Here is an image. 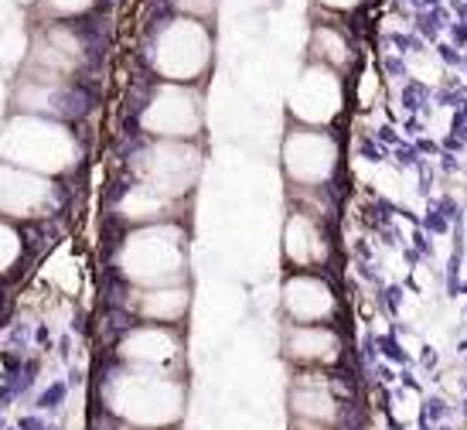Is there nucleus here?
I'll return each mask as SVG.
<instances>
[{"label": "nucleus", "mask_w": 467, "mask_h": 430, "mask_svg": "<svg viewBox=\"0 0 467 430\" xmlns=\"http://www.w3.org/2000/svg\"><path fill=\"white\" fill-rule=\"evenodd\" d=\"M117 267L134 287H181L188 280V236L175 222L136 226L119 243Z\"/></svg>", "instance_id": "nucleus-1"}, {"label": "nucleus", "mask_w": 467, "mask_h": 430, "mask_svg": "<svg viewBox=\"0 0 467 430\" xmlns=\"http://www.w3.org/2000/svg\"><path fill=\"white\" fill-rule=\"evenodd\" d=\"M0 161L52 178L78 161V140L61 120L20 113L0 134Z\"/></svg>", "instance_id": "nucleus-2"}, {"label": "nucleus", "mask_w": 467, "mask_h": 430, "mask_svg": "<svg viewBox=\"0 0 467 430\" xmlns=\"http://www.w3.org/2000/svg\"><path fill=\"white\" fill-rule=\"evenodd\" d=\"M106 400L123 420L143 430L167 427L184 410V390L175 376L134 369V366H126L119 376L113 372V379L106 386Z\"/></svg>", "instance_id": "nucleus-3"}, {"label": "nucleus", "mask_w": 467, "mask_h": 430, "mask_svg": "<svg viewBox=\"0 0 467 430\" xmlns=\"http://www.w3.org/2000/svg\"><path fill=\"white\" fill-rule=\"evenodd\" d=\"M134 185H143L147 192L181 202L198 185L201 175V151L191 140H150L143 151H136L134 161Z\"/></svg>", "instance_id": "nucleus-4"}, {"label": "nucleus", "mask_w": 467, "mask_h": 430, "mask_svg": "<svg viewBox=\"0 0 467 430\" xmlns=\"http://www.w3.org/2000/svg\"><path fill=\"white\" fill-rule=\"evenodd\" d=\"M150 65L157 69L160 79L191 86L212 65V38H208V28L195 18L167 21L154 38H150Z\"/></svg>", "instance_id": "nucleus-5"}, {"label": "nucleus", "mask_w": 467, "mask_h": 430, "mask_svg": "<svg viewBox=\"0 0 467 430\" xmlns=\"http://www.w3.org/2000/svg\"><path fill=\"white\" fill-rule=\"evenodd\" d=\"M201 120H205L201 93L181 82H164L140 113L143 130L154 140H191L201 130Z\"/></svg>", "instance_id": "nucleus-6"}, {"label": "nucleus", "mask_w": 467, "mask_h": 430, "mask_svg": "<svg viewBox=\"0 0 467 430\" xmlns=\"http://www.w3.org/2000/svg\"><path fill=\"white\" fill-rule=\"evenodd\" d=\"M283 168L297 188H324L338 168V144L321 127H293L283 140Z\"/></svg>", "instance_id": "nucleus-7"}, {"label": "nucleus", "mask_w": 467, "mask_h": 430, "mask_svg": "<svg viewBox=\"0 0 467 430\" xmlns=\"http://www.w3.org/2000/svg\"><path fill=\"white\" fill-rule=\"evenodd\" d=\"M59 188L45 175H35L28 168L0 161V215L4 219H41L55 212Z\"/></svg>", "instance_id": "nucleus-8"}, {"label": "nucleus", "mask_w": 467, "mask_h": 430, "mask_svg": "<svg viewBox=\"0 0 467 430\" xmlns=\"http://www.w3.org/2000/svg\"><path fill=\"white\" fill-rule=\"evenodd\" d=\"M28 65H31V72L24 79L69 82V76L82 69V41L76 38V31L69 24H52V28H45L38 35Z\"/></svg>", "instance_id": "nucleus-9"}, {"label": "nucleus", "mask_w": 467, "mask_h": 430, "mask_svg": "<svg viewBox=\"0 0 467 430\" xmlns=\"http://www.w3.org/2000/svg\"><path fill=\"white\" fill-rule=\"evenodd\" d=\"M341 110V82L334 69L324 65H311L304 76L297 79L290 93V113L304 127H324L331 123Z\"/></svg>", "instance_id": "nucleus-10"}, {"label": "nucleus", "mask_w": 467, "mask_h": 430, "mask_svg": "<svg viewBox=\"0 0 467 430\" xmlns=\"http://www.w3.org/2000/svg\"><path fill=\"white\" fill-rule=\"evenodd\" d=\"M119 359L134 369L167 372L171 376V366L181 362V338L167 325H140V328L123 335Z\"/></svg>", "instance_id": "nucleus-11"}, {"label": "nucleus", "mask_w": 467, "mask_h": 430, "mask_svg": "<svg viewBox=\"0 0 467 430\" xmlns=\"http://www.w3.org/2000/svg\"><path fill=\"white\" fill-rule=\"evenodd\" d=\"M334 308V294L321 277L293 274L283 284V314L290 318V325H324Z\"/></svg>", "instance_id": "nucleus-12"}, {"label": "nucleus", "mask_w": 467, "mask_h": 430, "mask_svg": "<svg viewBox=\"0 0 467 430\" xmlns=\"http://www.w3.org/2000/svg\"><path fill=\"white\" fill-rule=\"evenodd\" d=\"M283 253L297 270H314L317 263L328 260V239L321 222L304 209H293L287 219V229H283Z\"/></svg>", "instance_id": "nucleus-13"}, {"label": "nucleus", "mask_w": 467, "mask_h": 430, "mask_svg": "<svg viewBox=\"0 0 467 430\" xmlns=\"http://www.w3.org/2000/svg\"><path fill=\"white\" fill-rule=\"evenodd\" d=\"M283 355L297 366H328L341 355V338L328 325H290L283 338Z\"/></svg>", "instance_id": "nucleus-14"}, {"label": "nucleus", "mask_w": 467, "mask_h": 430, "mask_svg": "<svg viewBox=\"0 0 467 430\" xmlns=\"http://www.w3.org/2000/svg\"><path fill=\"white\" fill-rule=\"evenodd\" d=\"M126 308L143 325H177L188 314V287H134Z\"/></svg>", "instance_id": "nucleus-15"}, {"label": "nucleus", "mask_w": 467, "mask_h": 430, "mask_svg": "<svg viewBox=\"0 0 467 430\" xmlns=\"http://www.w3.org/2000/svg\"><path fill=\"white\" fill-rule=\"evenodd\" d=\"M311 59H314V65H324V69L341 72V69L351 62L348 38H345L341 31L328 28V24H317L314 35H311Z\"/></svg>", "instance_id": "nucleus-16"}, {"label": "nucleus", "mask_w": 467, "mask_h": 430, "mask_svg": "<svg viewBox=\"0 0 467 430\" xmlns=\"http://www.w3.org/2000/svg\"><path fill=\"white\" fill-rule=\"evenodd\" d=\"M20 253H24V243H20V233L14 229L11 219L0 215V274H11L18 267Z\"/></svg>", "instance_id": "nucleus-17"}, {"label": "nucleus", "mask_w": 467, "mask_h": 430, "mask_svg": "<svg viewBox=\"0 0 467 430\" xmlns=\"http://www.w3.org/2000/svg\"><path fill=\"white\" fill-rule=\"evenodd\" d=\"M93 4H96V0H41V11L55 21V24H61V21L85 14Z\"/></svg>", "instance_id": "nucleus-18"}, {"label": "nucleus", "mask_w": 467, "mask_h": 430, "mask_svg": "<svg viewBox=\"0 0 467 430\" xmlns=\"http://www.w3.org/2000/svg\"><path fill=\"white\" fill-rule=\"evenodd\" d=\"M317 4H324V7H334V11H348V7H355L358 0H317Z\"/></svg>", "instance_id": "nucleus-19"}]
</instances>
